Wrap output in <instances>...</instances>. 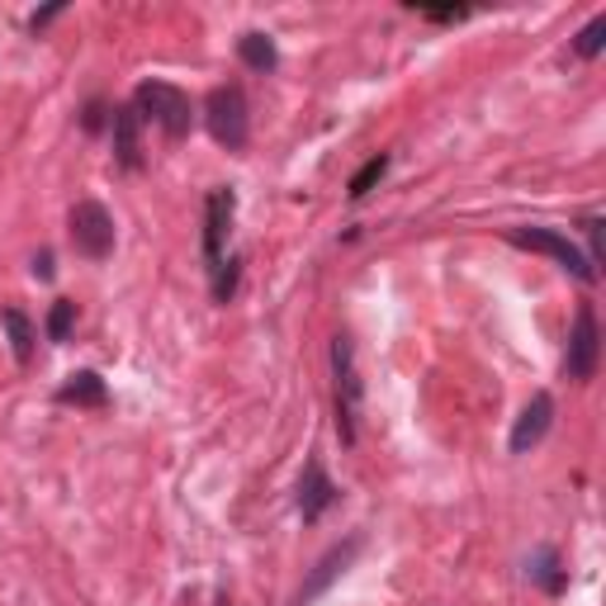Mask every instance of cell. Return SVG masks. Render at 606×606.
<instances>
[{
	"label": "cell",
	"instance_id": "6da1fadb",
	"mask_svg": "<svg viewBox=\"0 0 606 606\" xmlns=\"http://www.w3.org/2000/svg\"><path fill=\"white\" fill-rule=\"evenodd\" d=\"M233 213H238L233 190H209V200H204V261H209L213 299H219V303H228V294L238 290V261L228 256V238H233Z\"/></svg>",
	"mask_w": 606,
	"mask_h": 606
},
{
	"label": "cell",
	"instance_id": "7a4b0ae2",
	"mask_svg": "<svg viewBox=\"0 0 606 606\" xmlns=\"http://www.w3.org/2000/svg\"><path fill=\"white\" fill-rule=\"evenodd\" d=\"M332 384H336V436H342V445H355L365 413V384L361 370H355V342L346 332L332 336Z\"/></svg>",
	"mask_w": 606,
	"mask_h": 606
},
{
	"label": "cell",
	"instance_id": "3957f363",
	"mask_svg": "<svg viewBox=\"0 0 606 606\" xmlns=\"http://www.w3.org/2000/svg\"><path fill=\"white\" fill-rule=\"evenodd\" d=\"M133 110H138V119H152L171 142L190 138V129H194V100L171 81H142L133 91Z\"/></svg>",
	"mask_w": 606,
	"mask_h": 606
},
{
	"label": "cell",
	"instance_id": "277c9868",
	"mask_svg": "<svg viewBox=\"0 0 606 606\" xmlns=\"http://www.w3.org/2000/svg\"><path fill=\"white\" fill-rule=\"evenodd\" d=\"M204 123H209V138L228 152H242L246 138H252V114H246V95L238 85H219L209 91L204 100Z\"/></svg>",
	"mask_w": 606,
	"mask_h": 606
},
{
	"label": "cell",
	"instance_id": "5b68a950",
	"mask_svg": "<svg viewBox=\"0 0 606 606\" xmlns=\"http://www.w3.org/2000/svg\"><path fill=\"white\" fill-rule=\"evenodd\" d=\"M507 242L522 246V252H536V256H549L559 261L568 275H578L583 284H597V265L587 261L574 242H568L559 228H507Z\"/></svg>",
	"mask_w": 606,
	"mask_h": 606
},
{
	"label": "cell",
	"instance_id": "8992f818",
	"mask_svg": "<svg viewBox=\"0 0 606 606\" xmlns=\"http://www.w3.org/2000/svg\"><path fill=\"white\" fill-rule=\"evenodd\" d=\"M67 233H71L77 256H85V261H110L114 256V219L100 200H81L77 209H71Z\"/></svg>",
	"mask_w": 606,
	"mask_h": 606
},
{
	"label": "cell",
	"instance_id": "52a82bcc",
	"mask_svg": "<svg viewBox=\"0 0 606 606\" xmlns=\"http://www.w3.org/2000/svg\"><path fill=\"white\" fill-rule=\"evenodd\" d=\"M597 365H602V327H597V309L583 303L578 317H574V332H568L564 374L574 384H587V380H597Z\"/></svg>",
	"mask_w": 606,
	"mask_h": 606
},
{
	"label": "cell",
	"instance_id": "ba28073f",
	"mask_svg": "<svg viewBox=\"0 0 606 606\" xmlns=\"http://www.w3.org/2000/svg\"><path fill=\"white\" fill-rule=\"evenodd\" d=\"M361 549H365V536H346L342 545H332L327 549V555L323 559H317L313 564V574L309 578H303V587H299V593H294V606H313L317 597H323L327 593V587L336 583V578H342L346 574V568L355 564V555H361Z\"/></svg>",
	"mask_w": 606,
	"mask_h": 606
},
{
	"label": "cell",
	"instance_id": "9c48e42d",
	"mask_svg": "<svg viewBox=\"0 0 606 606\" xmlns=\"http://www.w3.org/2000/svg\"><path fill=\"white\" fill-rule=\"evenodd\" d=\"M549 422H555V398H549V394H536V398L522 407V417H516L507 451H512V455H531V451H536V445L545 441Z\"/></svg>",
	"mask_w": 606,
	"mask_h": 606
},
{
	"label": "cell",
	"instance_id": "30bf717a",
	"mask_svg": "<svg viewBox=\"0 0 606 606\" xmlns=\"http://www.w3.org/2000/svg\"><path fill=\"white\" fill-rule=\"evenodd\" d=\"M332 503H336V484L327 478L323 459L313 455L309 465H303V478H299V516H303V522H317Z\"/></svg>",
	"mask_w": 606,
	"mask_h": 606
},
{
	"label": "cell",
	"instance_id": "8fae6325",
	"mask_svg": "<svg viewBox=\"0 0 606 606\" xmlns=\"http://www.w3.org/2000/svg\"><path fill=\"white\" fill-rule=\"evenodd\" d=\"M110 133H114V162L123 171H138L142 166V119L133 104H119L110 119Z\"/></svg>",
	"mask_w": 606,
	"mask_h": 606
},
{
	"label": "cell",
	"instance_id": "7c38bea8",
	"mask_svg": "<svg viewBox=\"0 0 606 606\" xmlns=\"http://www.w3.org/2000/svg\"><path fill=\"white\" fill-rule=\"evenodd\" d=\"M58 403H71V407H104L110 403V388L95 370H77L71 380L58 388Z\"/></svg>",
	"mask_w": 606,
	"mask_h": 606
},
{
	"label": "cell",
	"instance_id": "4fadbf2b",
	"mask_svg": "<svg viewBox=\"0 0 606 606\" xmlns=\"http://www.w3.org/2000/svg\"><path fill=\"white\" fill-rule=\"evenodd\" d=\"M238 58L252 67V71H275L280 52H275V39H271V33H242V39H238Z\"/></svg>",
	"mask_w": 606,
	"mask_h": 606
},
{
	"label": "cell",
	"instance_id": "5bb4252c",
	"mask_svg": "<svg viewBox=\"0 0 606 606\" xmlns=\"http://www.w3.org/2000/svg\"><path fill=\"white\" fill-rule=\"evenodd\" d=\"M0 323L10 332V351H14V365H33V323L20 313V309H6Z\"/></svg>",
	"mask_w": 606,
	"mask_h": 606
},
{
	"label": "cell",
	"instance_id": "9a60e30c",
	"mask_svg": "<svg viewBox=\"0 0 606 606\" xmlns=\"http://www.w3.org/2000/svg\"><path fill=\"white\" fill-rule=\"evenodd\" d=\"M526 574L536 578L545 593H564V568H559L555 549H536V555H531V564H526Z\"/></svg>",
	"mask_w": 606,
	"mask_h": 606
},
{
	"label": "cell",
	"instance_id": "2e32d148",
	"mask_svg": "<svg viewBox=\"0 0 606 606\" xmlns=\"http://www.w3.org/2000/svg\"><path fill=\"white\" fill-rule=\"evenodd\" d=\"M602 48H606V14H593V20L583 24V33L574 39V52L593 62V58H602Z\"/></svg>",
	"mask_w": 606,
	"mask_h": 606
},
{
	"label": "cell",
	"instance_id": "e0dca14e",
	"mask_svg": "<svg viewBox=\"0 0 606 606\" xmlns=\"http://www.w3.org/2000/svg\"><path fill=\"white\" fill-rule=\"evenodd\" d=\"M71 323H77V303L71 299H58L48 309V342H67L71 336Z\"/></svg>",
	"mask_w": 606,
	"mask_h": 606
},
{
	"label": "cell",
	"instance_id": "ac0fdd59",
	"mask_svg": "<svg viewBox=\"0 0 606 606\" xmlns=\"http://www.w3.org/2000/svg\"><path fill=\"white\" fill-rule=\"evenodd\" d=\"M384 171H388V156H384V152H380V156H370V162L351 175V200H365L370 185H374V181H384Z\"/></svg>",
	"mask_w": 606,
	"mask_h": 606
},
{
	"label": "cell",
	"instance_id": "d6986e66",
	"mask_svg": "<svg viewBox=\"0 0 606 606\" xmlns=\"http://www.w3.org/2000/svg\"><path fill=\"white\" fill-rule=\"evenodd\" d=\"M465 6H455V10H426V20H436V24H455V20H465Z\"/></svg>",
	"mask_w": 606,
	"mask_h": 606
},
{
	"label": "cell",
	"instance_id": "ffe728a7",
	"mask_svg": "<svg viewBox=\"0 0 606 606\" xmlns=\"http://www.w3.org/2000/svg\"><path fill=\"white\" fill-rule=\"evenodd\" d=\"M62 10H67V6H48V10H39V14H33V20H29V29H33V33H39V29H48V24H52V20H58V14H62Z\"/></svg>",
	"mask_w": 606,
	"mask_h": 606
},
{
	"label": "cell",
	"instance_id": "44dd1931",
	"mask_svg": "<svg viewBox=\"0 0 606 606\" xmlns=\"http://www.w3.org/2000/svg\"><path fill=\"white\" fill-rule=\"evenodd\" d=\"M100 123H104V104H100V100H91V104H85V133H95Z\"/></svg>",
	"mask_w": 606,
	"mask_h": 606
},
{
	"label": "cell",
	"instance_id": "7402d4cb",
	"mask_svg": "<svg viewBox=\"0 0 606 606\" xmlns=\"http://www.w3.org/2000/svg\"><path fill=\"white\" fill-rule=\"evenodd\" d=\"M33 280H52V252L33 256Z\"/></svg>",
	"mask_w": 606,
	"mask_h": 606
}]
</instances>
